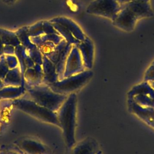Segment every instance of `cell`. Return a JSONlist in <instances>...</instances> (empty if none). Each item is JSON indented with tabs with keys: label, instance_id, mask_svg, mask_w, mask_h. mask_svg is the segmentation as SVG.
<instances>
[{
	"label": "cell",
	"instance_id": "484cf974",
	"mask_svg": "<svg viewBox=\"0 0 154 154\" xmlns=\"http://www.w3.org/2000/svg\"><path fill=\"white\" fill-rule=\"evenodd\" d=\"M9 69L6 64L4 55L0 57V78L3 79L7 72H8Z\"/></svg>",
	"mask_w": 154,
	"mask_h": 154
},
{
	"label": "cell",
	"instance_id": "8fae6325",
	"mask_svg": "<svg viewBox=\"0 0 154 154\" xmlns=\"http://www.w3.org/2000/svg\"><path fill=\"white\" fill-rule=\"evenodd\" d=\"M75 46L80 52L85 69L91 70L93 67L94 56V46L92 41L86 35L85 39Z\"/></svg>",
	"mask_w": 154,
	"mask_h": 154
},
{
	"label": "cell",
	"instance_id": "4fadbf2b",
	"mask_svg": "<svg viewBox=\"0 0 154 154\" xmlns=\"http://www.w3.org/2000/svg\"><path fill=\"white\" fill-rule=\"evenodd\" d=\"M50 22H56L61 24L65 26L73 36L80 42L83 41L86 35L81 29V28L72 19L66 17H56L49 20Z\"/></svg>",
	"mask_w": 154,
	"mask_h": 154
},
{
	"label": "cell",
	"instance_id": "7a4b0ae2",
	"mask_svg": "<svg viewBox=\"0 0 154 154\" xmlns=\"http://www.w3.org/2000/svg\"><path fill=\"white\" fill-rule=\"evenodd\" d=\"M25 88L31 100L54 112L59 110L68 97V95L54 92L45 84Z\"/></svg>",
	"mask_w": 154,
	"mask_h": 154
},
{
	"label": "cell",
	"instance_id": "30bf717a",
	"mask_svg": "<svg viewBox=\"0 0 154 154\" xmlns=\"http://www.w3.org/2000/svg\"><path fill=\"white\" fill-rule=\"evenodd\" d=\"M129 110L147 125L154 129V108L142 106L131 99H127Z\"/></svg>",
	"mask_w": 154,
	"mask_h": 154
},
{
	"label": "cell",
	"instance_id": "ac0fdd59",
	"mask_svg": "<svg viewBox=\"0 0 154 154\" xmlns=\"http://www.w3.org/2000/svg\"><path fill=\"white\" fill-rule=\"evenodd\" d=\"M24 85L4 86L0 89V99H16L26 92Z\"/></svg>",
	"mask_w": 154,
	"mask_h": 154
},
{
	"label": "cell",
	"instance_id": "e0dca14e",
	"mask_svg": "<svg viewBox=\"0 0 154 154\" xmlns=\"http://www.w3.org/2000/svg\"><path fill=\"white\" fill-rule=\"evenodd\" d=\"M20 147L30 154H45L47 148L40 142L33 139H24L19 142Z\"/></svg>",
	"mask_w": 154,
	"mask_h": 154
},
{
	"label": "cell",
	"instance_id": "9a60e30c",
	"mask_svg": "<svg viewBox=\"0 0 154 154\" xmlns=\"http://www.w3.org/2000/svg\"><path fill=\"white\" fill-rule=\"evenodd\" d=\"M123 4L125 5L131 11H132L137 16L138 19L145 17H150L154 14L149 2L133 1Z\"/></svg>",
	"mask_w": 154,
	"mask_h": 154
},
{
	"label": "cell",
	"instance_id": "4dcf8cb0",
	"mask_svg": "<svg viewBox=\"0 0 154 154\" xmlns=\"http://www.w3.org/2000/svg\"><path fill=\"white\" fill-rule=\"evenodd\" d=\"M5 4H8V5H11L13 4V3H14L15 2H16L18 0H2Z\"/></svg>",
	"mask_w": 154,
	"mask_h": 154
},
{
	"label": "cell",
	"instance_id": "5bb4252c",
	"mask_svg": "<svg viewBox=\"0 0 154 154\" xmlns=\"http://www.w3.org/2000/svg\"><path fill=\"white\" fill-rule=\"evenodd\" d=\"M24 84H27V87L41 84L43 82L42 65L35 64L33 67L27 69L24 75Z\"/></svg>",
	"mask_w": 154,
	"mask_h": 154
},
{
	"label": "cell",
	"instance_id": "d6a6232c",
	"mask_svg": "<svg viewBox=\"0 0 154 154\" xmlns=\"http://www.w3.org/2000/svg\"><path fill=\"white\" fill-rule=\"evenodd\" d=\"M150 85L154 89V81H150L149 82Z\"/></svg>",
	"mask_w": 154,
	"mask_h": 154
},
{
	"label": "cell",
	"instance_id": "f1b7e54d",
	"mask_svg": "<svg viewBox=\"0 0 154 154\" xmlns=\"http://www.w3.org/2000/svg\"><path fill=\"white\" fill-rule=\"evenodd\" d=\"M120 4H125L127 2H133V1H136V2H149L150 0H117Z\"/></svg>",
	"mask_w": 154,
	"mask_h": 154
},
{
	"label": "cell",
	"instance_id": "8992f818",
	"mask_svg": "<svg viewBox=\"0 0 154 154\" xmlns=\"http://www.w3.org/2000/svg\"><path fill=\"white\" fill-rule=\"evenodd\" d=\"M127 99H131L142 106L154 108V89L149 82L144 81L130 89L127 93Z\"/></svg>",
	"mask_w": 154,
	"mask_h": 154
},
{
	"label": "cell",
	"instance_id": "603a6c76",
	"mask_svg": "<svg viewBox=\"0 0 154 154\" xmlns=\"http://www.w3.org/2000/svg\"><path fill=\"white\" fill-rule=\"evenodd\" d=\"M63 39V38L59 34H45L41 35L30 37L31 42L36 46L45 42H51L57 45Z\"/></svg>",
	"mask_w": 154,
	"mask_h": 154
},
{
	"label": "cell",
	"instance_id": "83f0119b",
	"mask_svg": "<svg viewBox=\"0 0 154 154\" xmlns=\"http://www.w3.org/2000/svg\"><path fill=\"white\" fill-rule=\"evenodd\" d=\"M15 47L8 45L4 46V55H14Z\"/></svg>",
	"mask_w": 154,
	"mask_h": 154
},
{
	"label": "cell",
	"instance_id": "44dd1931",
	"mask_svg": "<svg viewBox=\"0 0 154 154\" xmlns=\"http://www.w3.org/2000/svg\"><path fill=\"white\" fill-rule=\"evenodd\" d=\"M0 38L4 45L16 47L21 45L15 32L5 29L0 28Z\"/></svg>",
	"mask_w": 154,
	"mask_h": 154
},
{
	"label": "cell",
	"instance_id": "cb8c5ba5",
	"mask_svg": "<svg viewBox=\"0 0 154 154\" xmlns=\"http://www.w3.org/2000/svg\"><path fill=\"white\" fill-rule=\"evenodd\" d=\"M28 34L30 37L45 34L43 29V21L38 22L36 23L28 26Z\"/></svg>",
	"mask_w": 154,
	"mask_h": 154
},
{
	"label": "cell",
	"instance_id": "52a82bcc",
	"mask_svg": "<svg viewBox=\"0 0 154 154\" xmlns=\"http://www.w3.org/2000/svg\"><path fill=\"white\" fill-rule=\"evenodd\" d=\"M73 45L68 43L63 39L56 45L54 50L47 57L54 64L59 80L63 78V73L67 57Z\"/></svg>",
	"mask_w": 154,
	"mask_h": 154
},
{
	"label": "cell",
	"instance_id": "6da1fadb",
	"mask_svg": "<svg viewBox=\"0 0 154 154\" xmlns=\"http://www.w3.org/2000/svg\"><path fill=\"white\" fill-rule=\"evenodd\" d=\"M77 97L75 93L68 95L67 98L56 112L60 128L62 129L64 141L68 150L75 144Z\"/></svg>",
	"mask_w": 154,
	"mask_h": 154
},
{
	"label": "cell",
	"instance_id": "d6986e66",
	"mask_svg": "<svg viewBox=\"0 0 154 154\" xmlns=\"http://www.w3.org/2000/svg\"><path fill=\"white\" fill-rule=\"evenodd\" d=\"M4 86H21L24 85L19 67L10 69L2 79Z\"/></svg>",
	"mask_w": 154,
	"mask_h": 154
},
{
	"label": "cell",
	"instance_id": "9c48e42d",
	"mask_svg": "<svg viewBox=\"0 0 154 154\" xmlns=\"http://www.w3.org/2000/svg\"><path fill=\"white\" fill-rule=\"evenodd\" d=\"M80 52L75 45H73L67 57L63 78L78 74L85 70Z\"/></svg>",
	"mask_w": 154,
	"mask_h": 154
},
{
	"label": "cell",
	"instance_id": "d4e9b609",
	"mask_svg": "<svg viewBox=\"0 0 154 154\" xmlns=\"http://www.w3.org/2000/svg\"><path fill=\"white\" fill-rule=\"evenodd\" d=\"M5 60L6 64L10 69H14L15 67H18L19 62L16 55H4Z\"/></svg>",
	"mask_w": 154,
	"mask_h": 154
},
{
	"label": "cell",
	"instance_id": "1f68e13d",
	"mask_svg": "<svg viewBox=\"0 0 154 154\" xmlns=\"http://www.w3.org/2000/svg\"><path fill=\"white\" fill-rule=\"evenodd\" d=\"M4 87V83H3V81H2V79H1L0 78V89H1Z\"/></svg>",
	"mask_w": 154,
	"mask_h": 154
},
{
	"label": "cell",
	"instance_id": "3957f363",
	"mask_svg": "<svg viewBox=\"0 0 154 154\" xmlns=\"http://www.w3.org/2000/svg\"><path fill=\"white\" fill-rule=\"evenodd\" d=\"M12 105L17 109L39 120L60 128L57 112L39 105L31 99L18 98L13 100Z\"/></svg>",
	"mask_w": 154,
	"mask_h": 154
},
{
	"label": "cell",
	"instance_id": "5b68a950",
	"mask_svg": "<svg viewBox=\"0 0 154 154\" xmlns=\"http://www.w3.org/2000/svg\"><path fill=\"white\" fill-rule=\"evenodd\" d=\"M117 0H94L88 6L86 13L112 20L121 9Z\"/></svg>",
	"mask_w": 154,
	"mask_h": 154
},
{
	"label": "cell",
	"instance_id": "ffe728a7",
	"mask_svg": "<svg viewBox=\"0 0 154 154\" xmlns=\"http://www.w3.org/2000/svg\"><path fill=\"white\" fill-rule=\"evenodd\" d=\"M21 45L27 50H31L36 48L37 46L33 43L30 40L28 34V26H24L18 29L15 32Z\"/></svg>",
	"mask_w": 154,
	"mask_h": 154
},
{
	"label": "cell",
	"instance_id": "836d02e7",
	"mask_svg": "<svg viewBox=\"0 0 154 154\" xmlns=\"http://www.w3.org/2000/svg\"><path fill=\"white\" fill-rule=\"evenodd\" d=\"M97 154H103V153H102V152H101V150H99L98 151V152L97 153Z\"/></svg>",
	"mask_w": 154,
	"mask_h": 154
},
{
	"label": "cell",
	"instance_id": "4316f807",
	"mask_svg": "<svg viewBox=\"0 0 154 154\" xmlns=\"http://www.w3.org/2000/svg\"><path fill=\"white\" fill-rule=\"evenodd\" d=\"M144 81L147 82L154 81V61L147 69L144 75Z\"/></svg>",
	"mask_w": 154,
	"mask_h": 154
},
{
	"label": "cell",
	"instance_id": "277c9868",
	"mask_svg": "<svg viewBox=\"0 0 154 154\" xmlns=\"http://www.w3.org/2000/svg\"><path fill=\"white\" fill-rule=\"evenodd\" d=\"M93 76V72L91 70L86 69L78 74L64 78L54 83L48 84V85L56 93L69 95L81 89Z\"/></svg>",
	"mask_w": 154,
	"mask_h": 154
},
{
	"label": "cell",
	"instance_id": "7c38bea8",
	"mask_svg": "<svg viewBox=\"0 0 154 154\" xmlns=\"http://www.w3.org/2000/svg\"><path fill=\"white\" fill-rule=\"evenodd\" d=\"M98 150L97 141L92 137H88L75 144L70 149L69 154H97Z\"/></svg>",
	"mask_w": 154,
	"mask_h": 154
},
{
	"label": "cell",
	"instance_id": "7402d4cb",
	"mask_svg": "<svg viewBox=\"0 0 154 154\" xmlns=\"http://www.w3.org/2000/svg\"><path fill=\"white\" fill-rule=\"evenodd\" d=\"M54 29L57 31L59 34L69 45H77L80 43L74 36L63 25L60 23L53 22L51 23Z\"/></svg>",
	"mask_w": 154,
	"mask_h": 154
},
{
	"label": "cell",
	"instance_id": "ba28073f",
	"mask_svg": "<svg viewBox=\"0 0 154 154\" xmlns=\"http://www.w3.org/2000/svg\"><path fill=\"white\" fill-rule=\"evenodd\" d=\"M121 9L112 20V24L120 29L126 31H132L138 19L135 13L125 5L121 4Z\"/></svg>",
	"mask_w": 154,
	"mask_h": 154
},
{
	"label": "cell",
	"instance_id": "f546056e",
	"mask_svg": "<svg viewBox=\"0 0 154 154\" xmlns=\"http://www.w3.org/2000/svg\"><path fill=\"white\" fill-rule=\"evenodd\" d=\"M4 45L0 38V57L4 55Z\"/></svg>",
	"mask_w": 154,
	"mask_h": 154
},
{
	"label": "cell",
	"instance_id": "2e32d148",
	"mask_svg": "<svg viewBox=\"0 0 154 154\" xmlns=\"http://www.w3.org/2000/svg\"><path fill=\"white\" fill-rule=\"evenodd\" d=\"M42 67L43 84L48 85L59 81L58 75L54 64L45 55H43Z\"/></svg>",
	"mask_w": 154,
	"mask_h": 154
}]
</instances>
